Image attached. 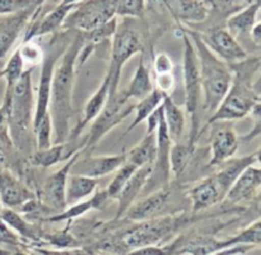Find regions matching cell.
I'll use <instances>...</instances> for the list:
<instances>
[{
  "mask_svg": "<svg viewBox=\"0 0 261 255\" xmlns=\"http://www.w3.org/2000/svg\"><path fill=\"white\" fill-rule=\"evenodd\" d=\"M33 110H35V99H33L32 89V69H25L24 73L17 82L12 93L7 99H3L0 111L7 116V122H9L10 132L13 139H20L22 134L28 130H32Z\"/></svg>",
  "mask_w": 261,
  "mask_h": 255,
  "instance_id": "6",
  "label": "cell"
},
{
  "mask_svg": "<svg viewBox=\"0 0 261 255\" xmlns=\"http://www.w3.org/2000/svg\"><path fill=\"white\" fill-rule=\"evenodd\" d=\"M153 66L157 75H163V74H170L173 70V63L170 56L165 53L155 54L153 59Z\"/></svg>",
  "mask_w": 261,
  "mask_h": 255,
  "instance_id": "40",
  "label": "cell"
},
{
  "mask_svg": "<svg viewBox=\"0 0 261 255\" xmlns=\"http://www.w3.org/2000/svg\"><path fill=\"white\" fill-rule=\"evenodd\" d=\"M254 245H246V244H241V245H233V246L226 247L223 250H218V251L213 252V254L209 255H240V254H246L247 251L254 249Z\"/></svg>",
  "mask_w": 261,
  "mask_h": 255,
  "instance_id": "44",
  "label": "cell"
},
{
  "mask_svg": "<svg viewBox=\"0 0 261 255\" xmlns=\"http://www.w3.org/2000/svg\"><path fill=\"white\" fill-rule=\"evenodd\" d=\"M180 27L189 36L195 48L201 84V107L211 116L228 92L232 71L228 64L221 60L205 45L199 31L190 30L182 24H180Z\"/></svg>",
  "mask_w": 261,
  "mask_h": 255,
  "instance_id": "3",
  "label": "cell"
},
{
  "mask_svg": "<svg viewBox=\"0 0 261 255\" xmlns=\"http://www.w3.org/2000/svg\"><path fill=\"white\" fill-rule=\"evenodd\" d=\"M109 200L110 196L109 194H107L106 189H105V190L94 193L89 199H86V200L79 201V203L68 206L64 211L58 212V213L47 217L46 221L51 222V223L63 221H73L74 218H79V217L88 213L89 211H93V209H102L105 207V204Z\"/></svg>",
  "mask_w": 261,
  "mask_h": 255,
  "instance_id": "26",
  "label": "cell"
},
{
  "mask_svg": "<svg viewBox=\"0 0 261 255\" xmlns=\"http://www.w3.org/2000/svg\"><path fill=\"white\" fill-rule=\"evenodd\" d=\"M196 145L189 144L188 142L172 143L170 150V170L176 177H180L186 170L195 153Z\"/></svg>",
  "mask_w": 261,
  "mask_h": 255,
  "instance_id": "33",
  "label": "cell"
},
{
  "mask_svg": "<svg viewBox=\"0 0 261 255\" xmlns=\"http://www.w3.org/2000/svg\"><path fill=\"white\" fill-rule=\"evenodd\" d=\"M14 255H24V254H14Z\"/></svg>",
  "mask_w": 261,
  "mask_h": 255,
  "instance_id": "50",
  "label": "cell"
},
{
  "mask_svg": "<svg viewBox=\"0 0 261 255\" xmlns=\"http://www.w3.org/2000/svg\"><path fill=\"white\" fill-rule=\"evenodd\" d=\"M53 240H56V241H58V240H61V237L54 236V237H53ZM63 240H69V236H64V237H63ZM54 244H55V241H54Z\"/></svg>",
  "mask_w": 261,
  "mask_h": 255,
  "instance_id": "48",
  "label": "cell"
},
{
  "mask_svg": "<svg viewBox=\"0 0 261 255\" xmlns=\"http://www.w3.org/2000/svg\"><path fill=\"white\" fill-rule=\"evenodd\" d=\"M2 208H3V204H2V200H0V211H2Z\"/></svg>",
  "mask_w": 261,
  "mask_h": 255,
  "instance_id": "49",
  "label": "cell"
},
{
  "mask_svg": "<svg viewBox=\"0 0 261 255\" xmlns=\"http://www.w3.org/2000/svg\"><path fill=\"white\" fill-rule=\"evenodd\" d=\"M115 17V0H82L65 18L63 28L88 33Z\"/></svg>",
  "mask_w": 261,
  "mask_h": 255,
  "instance_id": "9",
  "label": "cell"
},
{
  "mask_svg": "<svg viewBox=\"0 0 261 255\" xmlns=\"http://www.w3.org/2000/svg\"><path fill=\"white\" fill-rule=\"evenodd\" d=\"M36 199V194L10 171L0 170V200L5 208H22Z\"/></svg>",
  "mask_w": 261,
  "mask_h": 255,
  "instance_id": "14",
  "label": "cell"
},
{
  "mask_svg": "<svg viewBox=\"0 0 261 255\" xmlns=\"http://www.w3.org/2000/svg\"><path fill=\"white\" fill-rule=\"evenodd\" d=\"M0 218H2L13 231L18 232L20 236L25 237V239L28 240H32V241L38 240L36 230L33 228L27 221H24L17 212L13 211L12 208H2V211H0Z\"/></svg>",
  "mask_w": 261,
  "mask_h": 255,
  "instance_id": "35",
  "label": "cell"
},
{
  "mask_svg": "<svg viewBox=\"0 0 261 255\" xmlns=\"http://www.w3.org/2000/svg\"><path fill=\"white\" fill-rule=\"evenodd\" d=\"M127 104L129 101L125 98L122 92H117L114 97L107 99L102 111L92 121L91 130L87 138L83 139V150L94 147L110 130L121 124L130 114H133L134 105Z\"/></svg>",
  "mask_w": 261,
  "mask_h": 255,
  "instance_id": "10",
  "label": "cell"
},
{
  "mask_svg": "<svg viewBox=\"0 0 261 255\" xmlns=\"http://www.w3.org/2000/svg\"><path fill=\"white\" fill-rule=\"evenodd\" d=\"M37 9H25L0 18V59L7 56Z\"/></svg>",
  "mask_w": 261,
  "mask_h": 255,
  "instance_id": "16",
  "label": "cell"
},
{
  "mask_svg": "<svg viewBox=\"0 0 261 255\" xmlns=\"http://www.w3.org/2000/svg\"><path fill=\"white\" fill-rule=\"evenodd\" d=\"M260 157V150L257 149L256 152H252L247 156H242V157L237 158H229L226 162H223L219 170H217L213 173L214 178H216L217 184L221 188L222 193L224 194V196L227 195L228 190L231 189L232 184L236 181V178L246 170L247 167L252 165H256L259 162ZM226 199V198H224Z\"/></svg>",
  "mask_w": 261,
  "mask_h": 255,
  "instance_id": "22",
  "label": "cell"
},
{
  "mask_svg": "<svg viewBox=\"0 0 261 255\" xmlns=\"http://www.w3.org/2000/svg\"><path fill=\"white\" fill-rule=\"evenodd\" d=\"M250 36H251V40L257 47H260L261 45V23L257 22L256 24L252 27V30L250 31Z\"/></svg>",
  "mask_w": 261,
  "mask_h": 255,
  "instance_id": "45",
  "label": "cell"
},
{
  "mask_svg": "<svg viewBox=\"0 0 261 255\" xmlns=\"http://www.w3.org/2000/svg\"><path fill=\"white\" fill-rule=\"evenodd\" d=\"M24 61H23L22 56H20L19 48L13 53V55L10 56L8 63L5 64L4 69L0 71V76H4L5 82H7V87H5V94L4 99H7L8 97L12 93V89L14 88V86L17 84V82L19 81V78L22 76V74L24 73Z\"/></svg>",
  "mask_w": 261,
  "mask_h": 255,
  "instance_id": "34",
  "label": "cell"
},
{
  "mask_svg": "<svg viewBox=\"0 0 261 255\" xmlns=\"http://www.w3.org/2000/svg\"><path fill=\"white\" fill-rule=\"evenodd\" d=\"M138 170V167H135L132 163L126 162L125 161L121 166L116 170V173H115L114 178L111 180V183L107 186L106 191L109 194L110 199L117 198V195L120 194V191L122 190L125 185H126L127 181L130 180V177L133 176V173Z\"/></svg>",
  "mask_w": 261,
  "mask_h": 255,
  "instance_id": "36",
  "label": "cell"
},
{
  "mask_svg": "<svg viewBox=\"0 0 261 255\" xmlns=\"http://www.w3.org/2000/svg\"><path fill=\"white\" fill-rule=\"evenodd\" d=\"M189 221L184 216H167L138 222V224L127 228L117 240H109L101 245L103 251H126L147 245H158L167 237L172 236L180 227Z\"/></svg>",
  "mask_w": 261,
  "mask_h": 255,
  "instance_id": "4",
  "label": "cell"
},
{
  "mask_svg": "<svg viewBox=\"0 0 261 255\" xmlns=\"http://www.w3.org/2000/svg\"><path fill=\"white\" fill-rule=\"evenodd\" d=\"M152 170L153 165H147L143 166V167H139L133 173L130 180L127 181L126 185L122 188V190L117 195L119 204H117V211L115 213V221H120L121 218H124L127 209L138 200V196L140 195L143 189L147 185L150 175H152Z\"/></svg>",
  "mask_w": 261,
  "mask_h": 255,
  "instance_id": "19",
  "label": "cell"
},
{
  "mask_svg": "<svg viewBox=\"0 0 261 255\" xmlns=\"http://www.w3.org/2000/svg\"><path fill=\"white\" fill-rule=\"evenodd\" d=\"M97 185H98L97 178L70 173L68 177L65 190L66 207L86 200L87 198H91L96 193Z\"/></svg>",
  "mask_w": 261,
  "mask_h": 255,
  "instance_id": "28",
  "label": "cell"
},
{
  "mask_svg": "<svg viewBox=\"0 0 261 255\" xmlns=\"http://www.w3.org/2000/svg\"><path fill=\"white\" fill-rule=\"evenodd\" d=\"M163 119L167 128L168 137L171 142H181L184 130H185V115L182 109L171 98L170 94H166L163 99Z\"/></svg>",
  "mask_w": 261,
  "mask_h": 255,
  "instance_id": "29",
  "label": "cell"
},
{
  "mask_svg": "<svg viewBox=\"0 0 261 255\" xmlns=\"http://www.w3.org/2000/svg\"><path fill=\"white\" fill-rule=\"evenodd\" d=\"M153 89H154V86L152 83V74H150L149 68L145 65L143 55H140L139 64L135 69L134 75H133L127 88L122 91V93L127 101H130V99L139 101V99L147 97Z\"/></svg>",
  "mask_w": 261,
  "mask_h": 255,
  "instance_id": "27",
  "label": "cell"
},
{
  "mask_svg": "<svg viewBox=\"0 0 261 255\" xmlns=\"http://www.w3.org/2000/svg\"><path fill=\"white\" fill-rule=\"evenodd\" d=\"M43 255H86L81 250H65V251H45L41 250Z\"/></svg>",
  "mask_w": 261,
  "mask_h": 255,
  "instance_id": "46",
  "label": "cell"
},
{
  "mask_svg": "<svg viewBox=\"0 0 261 255\" xmlns=\"http://www.w3.org/2000/svg\"><path fill=\"white\" fill-rule=\"evenodd\" d=\"M20 56H22L23 61L25 64H30L31 68L37 63L40 59H43V53L41 51L40 46H36L35 43H32V41H28L22 45V47H19Z\"/></svg>",
  "mask_w": 261,
  "mask_h": 255,
  "instance_id": "39",
  "label": "cell"
},
{
  "mask_svg": "<svg viewBox=\"0 0 261 255\" xmlns=\"http://www.w3.org/2000/svg\"><path fill=\"white\" fill-rule=\"evenodd\" d=\"M145 12V0H115V14L120 17L139 18Z\"/></svg>",
  "mask_w": 261,
  "mask_h": 255,
  "instance_id": "37",
  "label": "cell"
},
{
  "mask_svg": "<svg viewBox=\"0 0 261 255\" xmlns=\"http://www.w3.org/2000/svg\"><path fill=\"white\" fill-rule=\"evenodd\" d=\"M111 60L106 75L110 79L109 98L114 97L119 92L120 76H121L124 65L135 54L143 51V43L139 33L129 27H117L116 32L112 36Z\"/></svg>",
  "mask_w": 261,
  "mask_h": 255,
  "instance_id": "8",
  "label": "cell"
},
{
  "mask_svg": "<svg viewBox=\"0 0 261 255\" xmlns=\"http://www.w3.org/2000/svg\"><path fill=\"white\" fill-rule=\"evenodd\" d=\"M66 46L59 48L58 46H51L47 54L43 55L42 65H41L40 81L37 86V98L35 102V110H33L32 128L40 124L43 119L50 116L48 112V105H50V93H51V82H53L54 70H55L56 63L60 59L61 54L65 50Z\"/></svg>",
  "mask_w": 261,
  "mask_h": 255,
  "instance_id": "11",
  "label": "cell"
},
{
  "mask_svg": "<svg viewBox=\"0 0 261 255\" xmlns=\"http://www.w3.org/2000/svg\"><path fill=\"white\" fill-rule=\"evenodd\" d=\"M261 188V168L252 165L247 167L232 184L231 189L227 193L226 199L231 203L251 200L259 195Z\"/></svg>",
  "mask_w": 261,
  "mask_h": 255,
  "instance_id": "20",
  "label": "cell"
},
{
  "mask_svg": "<svg viewBox=\"0 0 261 255\" xmlns=\"http://www.w3.org/2000/svg\"><path fill=\"white\" fill-rule=\"evenodd\" d=\"M260 56H247L245 60L229 64L232 71V82L228 92L209 116L205 126L200 129V135L209 125L217 122L232 121L247 116L252 107L260 102Z\"/></svg>",
  "mask_w": 261,
  "mask_h": 255,
  "instance_id": "1",
  "label": "cell"
},
{
  "mask_svg": "<svg viewBox=\"0 0 261 255\" xmlns=\"http://www.w3.org/2000/svg\"><path fill=\"white\" fill-rule=\"evenodd\" d=\"M240 145V137L232 128L224 126L212 133L211 158L208 166L216 167L232 158Z\"/></svg>",
  "mask_w": 261,
  "mask_h": 255,
  "instance_id": "18",
  "label": "cell"
},
{
  "mask_svg": "<svg viewBox=\"0 0 261 255\" xmlns=\"http://www.w3.org/2000/svg\"><path fill=\"white\" fill-rule=\"evenodd\" d=\"M165 8L177 24L201 23L209 15V8L203 0H165Z\"/></svg>",
  "mask_w": 261,
  "mask_h": 255,
  "instance_id": "21",
  "label": "cell"
},
{
  "mask_svg": "<svg viewBox=\"0 0 261 255\" xmlns=\"http://www.w3.org/2000/svg\"><path fill=\"white\" fill-rule=\"evenodd\" d=\"M188 196L190 198L191 208L195 213L214 207L226 198L213 175L196 183L188 191Z\"/></svg>",
  "mask_w": 261,
  "mask_h": 255,
  "instance_id": "23",
  "label": "cell"
},
{
  "mask_svg": "<svg viewBox=\"0 0 261 255\" xmlns=\"http://www.w3.org/2000/svg\"><path fill=\"white\" fill-rule=\"evenodd\" d=\"M82 145L76 142H66L56 143L51 144L45 149H36L30 157V162L36 167L48 168L55 166L56 163L68 161L69 158L73 157L76 152H82Z\"/></svg>",
  "mask_w": 261,
  "mask_h": 255,
  "instance_id": "25",
  "label": "cell"
},
{
  "mask_svg": "<svg viewBox=\"0 0 261 255\" xmlns=\"http://www.w3.org/2000/svg\"><path fill=\"white\" fill-rule=\"evenodd\" d=\"M165 96H166L165 92H162L161 89L155 88L154 87V89H153L147 97L139 99V101L134 105V111H133L134 112V117H133L132 124L129 125V128H127L124 135L132 133L135 128L139 126L142 122H144L145 120H147V117L149 116V115L152 114L158 106L162 105L163 99H165Z\"/></svg>",
  "mask_w": 261,
  "mask_h": 255,
  "instance_id": "32",
  "label": "cell"
},
{
  "mask_svg": "<svg viewBox=\"0 0 261 255\" xmlns=\"http://www.w3.org/2000/svg\"><path fill=\"white\" fill-rule=\"evenodd\" d=\"M82 152H76L73 157L65 161V165L60 170L51 173L43 183L42 188L40 191V199L47 208L53 211H64L66 208L65 201V190L68 177L70 175V170L73 167L74 162L81 157Z\"/></svg>",
  "mask_w": 261,
  "mask_h": 255,
  "instance_id": "13",
  "label": "cell"
},
{
  "mask_svg": "<svg viewBox=\"0 0 261 255\" xmlns=\"http://www.w3.org/2000/svg\"><path fill=\"white\" fill-rule=\"evenodd\" d=\"M199 33L205 45L228 65L245 60L249 56L246 50L237 41L236 36L232 35L227 28L214 27L206 32Z\"/></svg>",
  "mask_w": 261,
  "mask_h": 255,
  "instance_id": "12",
  "label": "cell"
},
{
  "mask_svg": "<svg viewBox=\"0 0 261 255\" xmlns=\"http://www.w3.org/2000/svg\"><path fill=\"white\" fill-rule=\"evenodd\" d=\"M126 162L132 163L135 167H143L147 165H153L157 156V138L155 133L144 134V138L135 147L125 152Z\"/></svg>",
  "mask_w": 261,
  "mask_h": 255,
  "instance_id": "30",
  "label": "cell"
},
{
  "mask_svg": "<svg viewBox=\"0 0 261 255\" xmlns=\"http://www.w3.org/2000/svg\"><path fill=\"white\" fill-rule=\"evenodd\" d=\"M126 255H170V247L162 245H147L133 249Z\"/></svg>",
  "mask_w": 261,
  "mask_h": 255,
  "instance_id": "43",
  "label": "cell"
},
{
  "mask_svg": "<svg viewBox=\"0 0 261 255\" xmlns=\"http://www.w3.org/2000/svg\"><path fill=\"white\" fill-rule=\"evenodd\" d=\"M170 198V190L166 188L157 189L152 193L148 194L142 200H137L125 213L124 218L130 219L134 222L147 221V219L157 218L160 217L161 212L167 204Z\"/></svg>",
  "mask_w": 261,
  "mask_h": 255,
  "instance_id": "17",
  "label": "cell"
},
{
  "mask_svg": "<svg viewBox=\"0 0 261 255\" xmlns=\"http://www.w3.org/2000/svg\"><path fill=\"white\" fill-rule=\"evenodd\" d=\"M250 114H251L252 119H254V126H252L251 132H249L246 135H244V137L240 138V140H244V142H249V140L254 139V138L259 137L260 135V132H261V101L257 102V104L252 107V110L250 111Z\"/></svg>",
  "mask_w": 261,
  "mask_h": 255,
  "instance_id": "41",
  "label": "cell"
},
{
  "mask_svg": "<svg viewBox=\"0 0 261 255\" xmlns=\"http://www.w3.org/2000/svg\"><path fill=\"white\" fill-rule=\"evenodd\" d=\"M260 0H252L244 9L229 17V19L227 20V30L232 35L250 33L252 27L257 23V14L260 12Z\"/></svg>",
  "mask_w": 261,
  "mask_h": 255,
  "instance_id": "31",
  "label": "cell"
},
{
  "mask_svg": "<svg viewBox=\"0 0 261 255\" xmlns=\"http://www.w3.org/2000/svg\"><path fill=\"white\" fill-rule=\"evenodd\" d=\"M45 0H0V15H9L25 9H37Z\"/></svg>",
  "mask_w": 261,
  "mask_h": 255,
  "instance_id": "38",
  "label": "cell"
},
{
  "mask_svg": "<svg viewBox=\"0 0 261 255\" xmlns=\"http://www.w3.org/2000/svg\"><path fill=\"white\" fill-rule=\"evenodd\" d=\"M82 0H61V3L60 4H66V5H69V4H78V3H81Z\"/></svg>",
  "mask_w": 261,
  "mask_h": 255,
  "instance_id": "47",
  "label": "cell"
},
{
  "mask_svg": "<svg viewBox=\"0 0 261 255\" xmlns=\"http://www.w3.org/2000/svg\"><path fill=\"white\" fill-rule=\"evenodd\" d=\"M0 244L8 245V246L19 245V237H18L17 232L13 231L2 218H0Z\"/></svg>",
  "mask_w": 261,
  "mask_h": 255,
  "instance_id": "42",
  "label": "cell"
},
{
  "mask_svg": "<svg viewBox=\"0 0 261 255\" xmlns=\"http://www.w3.org/2000/svg\"><path fill=\"white\" fill-rule=\"evenodd\" d=\"M109 92H110V79L109 76L105 75L101 86H99L98 89L92 94L89 101L87 102L86 106H84L83 114H82V119L79 120L78 124L75 125V128L70 129V133H69V137L66 140L76 142V140L79 139V137H81L84 128H86L89 122L93 121V120L96 119L97 115H98L99 112L102 111V109L105 107L107 99H109Z\"/></svg>",
  "mask_w": 261,
  "mask_h": 255,
  "instance_id": "24",
  "label": "cell"
},
{
  "mask_svg": "<svg viewBox=\"0 0 261 255\" xmlns=\"http://www.w3.org/2000/svg\"><path fill=\"white\" fill-rule=\"evenodd\" d=\"M257 245L261 244V223L260 219L252 222L251 224L227 239H216L213 235H198V236L184 239L182 236L168 245L170 255H209L218 250H223L226 247L233 245Z\"/></svg>",
  "mask_w": 261,
  "mask_h": 255,
  "instance_id": "5",
  "label": "cell"
},
{
  "mask_svg": "<svg viewBox=\"0 0 261 255\" xmlns=\"http://www.w3.org/2000/svg\"><path fill=\"white\" fill-rule=\"evenodd\" d=\"M181 37L184 40V58H182V74H184V89H185V107L190 115L191 129L189 134L188 143L196 145V140L200 137V119L199 110L201 106V84L199 75L198 59H196L195 48L193 42L178 24Z\"/></svg>",
  "mask_w": 261,
  "mask_h": 255,
  "instance_id": "7",
  "label": "cell"
},
{
  "mask_svg": "<svg viewBox=\"0 0 261 255\" xmlns=\"http://www.w3.org/2000/svg\"><path fill=\"white\" fill-rule=\"evenodd\" d=\"M83 42V35L74 37L70 45L66 46L63 51L54 70L48 112L53 121V133H55L56 143L66 142L70 133L73 89L75 74L78 73L76 60Z\"/></svg>",
  "mask_w": 261,
  "mask_h": 255,
  "instance_id": "2",
  "label": "cell"
},
{
  "mask_svg": "<svg viewBox=\"0 0 261 255\" xmlns=\"http://www.w3.org/2000/svg\"><path fill=\"white\" fill-rule=\"evenodd\" d=\"M126 161V155H110V156H96V157H86L76 160L71 167L70 173L87 176V177L97 178L103 177L109 173L116 171L122 163Z\"/></svg>",
  "mask_w": 261,
  "mask_h": 255,
  "instance_id": "15",
  "label": "cell"
}]
</instances>
